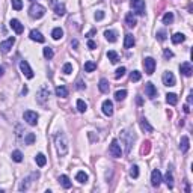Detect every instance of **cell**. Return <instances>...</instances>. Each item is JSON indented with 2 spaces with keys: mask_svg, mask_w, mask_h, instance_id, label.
<instances>
[{
  "mask_svg": "<svg viewBox=\"0 0 193 193\" xmlns=\"http://www.w3.org/2000/svg\"><path fill=\"white\" fill-rule=\"evenodd\" d=\"M180 71H181V74L185 77H192L193 74V67L190 62H184V63H181L180 65Z\"/></svg>",
  "mask_w": 193,
  "mask_h": 193,
  "instance_id": "obj_14",
  "label": "cell"
},
{
  "mask_svg": "<svg viewBox=\"0 0 193 193\" xmlns=\"http://www.w3.org/2000/svg\"><path fill=\"white\" fill-rule=\"evenodd\" d=\"M161 80H163V84H165V86H175V82H176L175 76H174L170 71H165Z\"/></svg>",
  "mask_w": 193,
  "mask_h": 193,
  "instance_id": "obj_10",
  "label": "cell"
},
{
  "mask_svg": "<svg viewBox=\"0 0 193 193\" xmlns=\"http://www.w3.org/2000/svg\"><path fill=\"white\" fill-rule=\"evenodd\" d=\"M15 44V38L14 36H11V38H8L6 41L0 42V51L2 53H8L11 48H12V45Z\"/></svg>",
  "mask_w": 193,
  "mask_h": 193,
  "instance_id": "obj_11",
  "label": "cell"
},
{
  "mask_svg": "<svg viewBox=\"0 0 193 193\" xmlns=\"http://www.w3.org/2000/svg\"><path fill=\"white\" fill-rule=\"evenodd\" d=\"M109 152L112 154V157H121L122 155V148H121V145L118 143L116 139H113L112 143H110V148H109Z\"/></svg>",
  "mask_w": 193,
  "mask_h": 193,
  "instance_id": "obj_5",
  "label": "cell"
},
{
  "mask_svg": "<svg viewBox=\"0 0 193 193\" xmlns=\"http://www.w3.org/2000/svg\"><path fill=\"white\" fill-rule=\"evenodd\" d=\"M71 47H73L74 50H77V47H79V41H77V39H74V41H71Z\"/></svg>",
  "mask_w": 193,
  "mask_h": 193,
  "instance_id": "obj_52",
  "label": "cell"
},
{
  "mask_svg": "<svg viewBox=\"0 0 193 193\" xmlns=\"http://www.w3.org/2000/svg\"><path fill=\"white\" fill-rule=\"evenodd\" d=\"M30 2H35V0H30Z\"/></svg>",
  "mask_w": 193,
  "mask_h": 193,
  "instance_id": "obj_58",
  "label": "cell"
},
{
  "mask_svg": "<svg viewBox=\"0 0 193 193\" xmlns=\"http://www.w3.org/2000/svg\"><path fill=\"white\" fill-rule=\"evenodd\" d=\"M187 103H189V104H190V103H192V94H190V95H189V98H187Z\"/></svg>",
  "mask_w": 193,
  "mask_h": 193,
  "instance_id": "obj_56",
  "label": "cell"
},
{
  "mask_svg": "<svg viewBox=\"0 0 193 193\" xmlns=\"http://www.w3.org/2000/svg\"><path fill=\"white\" fill-rule=\"evenodd\" d=\"M161 181H163V178H161V174H160L159 169H154L151 174V184L154 187H159L161 184Z\"/></svg>",
  "mask_w": 193,
  "mask_h": 193,
  "instance_id": "obj_16",
  "label": "cell"
},
{
  "mask_svg": "<svg viewBox=\"0 0 193 193\" xmlns=\"http://www.w3.org/2000/svg\"><path fill=\"white\" fill-rule=\"evenodd\" d=\"M23 118H24V121L29 125H36L38 124V113L33 112V110H26Z\"/></svg>",
  "mask_w": 193,
  "mask_h": 193,
  "instance_id": "obj_4",
  "label": "cell"
},
{
  "mask_svg": "<svg viewBox=\"0 0 193 193\" xmlns=\"http://www.w3.org/2000/svg\"><path fill=\"white\" fill-rule=\"evenodd\" d=\"M133 45H135V36L131 33H127L125 39H124V47H125V48H131Z\"/></svg>",
  "mask_w": 193,
  "mask_h": 193,
  "instance_id": "obj_23",
  "label": "cell"
},
{
  "mask_svg": "<svg viewBox=\"0 0 193 193\" xmlns=\"http://www.w3.org/2000/svg\"><path fill=\"white\" fill-rule=\"evenodd\" d=\"M127 97V91L125 89H122V91H118L116 94H115V100L116 101H122L124 98Z\"/></svg>",
  "mask_w": 193,
  "mask_h": 193,
  "instance_id": "obj_39",
  "label": "cell"
},
{
  "mask_svg": "<svg viewBox=\"0 0 193 193\" xmlns=\"http://www.w3.org/2000/svg\"><path fill=\"white\" fill-rule=\"evenodd\" d=\"M76 180L80 183V184H84V183H88V180H89V176H88V174L84 172V170H80V172H77L76 175Z\"/></svg>",
  "mask_w": 193,
  "mask_h": 193,
  "instance_id": "obj_24",
  "label": "cell"
},
{
  "mask_svg": "<svg viewBox=\"0 0 193 193\" xmlns=\"http://www.w3.org/2000/svg\"><path fill=\"white\" fill-rule=\"evenodd\" d=\"M163 56H165L166 59H170V58H174V53L169 50V48H166V50L163 51Z\"/></svg>",
  "mask_w": 193,
  "mask_h": 193,
  "instance_id": "obj_49",
  "label": "cell"
},
{
  "mask_svg": "<svg viewBox=\"0 0 193 193\" xmlns=\"http://www.w3.org/2000/svg\"><path fill=\"white\" fill-rule=\"evenodd\" d=\"M30 39L32 41H36V42H44L45 41V38L42 36L41 32H38V30H32L30 32Z\"/></svg>",
  "mask_w": 193,
  "mask_h": 193,
  "instance_id": "obj_22",
  "label": "cell"
},
{
  "mask_svg": "<svg viewBox=\"0 0 193 193\" xmlns=\"http://www.w3.org/2000/svg\"><path fill=\"white\" fill-rule=\"evenodd\" d=\"M12 160L14 161H17V163H21L23 161V154H21V151H18V150H15V151L12 152Z\"/></svg>",
  "mask_w": 193,
  "mask_h": 193,
  "instance_id": "obj_37",
  "label": "cell"
},
{
  "mask_svg": "<svg viewBox=\"0 0 193 193\" xmlns=\"http://www.w3.org/2000/svg\"><path fill=\"white\" fill-rule=\"evenodd\" d=\"M145 94H146V97L148 98H155L157 97V88L151 83V82H148V83L145 84Z\"/></svg>",
  "mask_w": 193,
  "mask_h": 193,
  "instance_id": "obj_15",
  "label": "cell"
},
{
  "mask_svg": "<svg viewBox=\"0 0 193 193\" xmlns=\"http://www.w3.org/2000/svg\"><path fill=\"white\" fill-rule=\"evenodd\" d=\"M107 58H109V60L112 62V63H116L118 60H119V56H118V53H116V51H113V50L107 51Z\"/></svg>",
  "mask_w": 193,
  "mask_h": 193,
  "instance_id": "obj_34",
  "label": "cell"
},
{
  "mask_svg": "<svg viewBox=\"0 0 193 193\" xmlns=\"http://www.w3.org/2000/svg\"><path fill=\"white\" fill-rule=\"evenodd\" d=\"M131 6L135 9L137 15H143L145 14V2L143 0H131Z\"/></svg>",
  "mask_w": 193,
  "mask_h": 193,
  "instance_id": "obj_8",
  "label": "cell"
},
{
  "mask_svg": "<svg viewBox=\"0 0 193 193\" xmlns=\"http://www.w3.org/2000/svg\"><path fill=\"white\" fill-rule=\"evenodd\" d=\"M54 145H56V150H58V154L60 157L67 155L68 152V139L67 135L63 131H58L54 135Z\"/></svg>",
  "mask_w": 193,
  "mask_h": 193,
  "instance_id": "obj_1",
  "label": "cell"
},
{
  "mask_svg": "<svg viewBox=\"0 0 193 193\" xmlns=\"http://www.w3.org/2000/svg\"><path fill=\"white\" fill-rule=\"evenodd\" d=\"M189 148H190V140H189L187 136H183V137H181V142H180V150L183 152H187Z\"/></svg>",
  "mask_w": 193,
  "mask_h": 193,
  "instance_id": "obj_20",
  "label": "cell"
},
{
  "mask_svg": "<svg viewBox=\"0 0 193 193\" xmlns=\"http://www.w3.org/2000/svg\"><path fill=\"white\" fill-rule=\"evenodd\" d=\"M77 110H79L80 113H84V112L88 110V104H86L83 100H77Z\"/></svg>",
  "mask_w": 193,
  "mask_h": 193,
  "instance_id": "obj_36",
  "label": "cell"
},
{
  "mask_svg": "<svg viewBox=\"0 0 193 193\" xmlns=\"http://www.w3.org/2000/svg\"><path fill=\"white\" fill-rule=\"evenodd\" d=\"M104 15H106V14H104V11H97V12H95V15H94V18H95L97 21H101V20L104 18Z\"/></svg>",
  "mask_w": 193,
  "mask_h": 193,
  "instance_id": "obj_46",
  "label": "cell"
},
{
  "mask_svg": "<svg viewBox=\"0 0 193 193\" xmlns=\"http://www.w3.org/2000/svg\"><path fill=\"white\" fill-rule=\"evenodd\" d=\"M157 39H159V41H165V39H166V32H165V30H159V32H157Z\"/></svg>",
  "mask_w": 193,
  "mask_h": 193,
  "instance_id": "obj_48",
  "label": "cell"
},
{
  "mask_svg": "<svg viewBox=\"0 0 193 193\" xmlns=\"http://www.w3.org/2000/svg\"><path fill=\"white\" fill-rule=\"evenodd\" d=\"M84 88H86V84H84L82 80H79V82H77V89H80V91H82V89H84Z\"/></svg>",
  "mask_w": 193,
  "mask_h": 193,
  "instance_id": "obj_51",
  "label": "cell"
},
{
  "mask_svg": "<svg viewBox=\"0 0 193 193\" xmlns=\"http://www.w3.org/2000/svg\"><path fill=\"white\" fill-rule=\"evenodd\" d=\"M59 183L62 184V187H63V189H71V185H73L71 180H69L67 175H60V176H59Z\"/></svg>",
  "mask_w": 193,
  "mask_h": 193,
  "instance_id": "obj_21",
  "label": "cell"
},
{
  "mask_svg": "<svg viewBox=\"0 0 193 193\" xmlns=\"http://www.w3.org/2000/svg\"><path fill=\"white\" fill-rule=\"evenodd\" d=\"M51 36H53V39L59 41V39H62V36H63V30H62L60 27H54L53 32H51Z\"/></svg>",
  "mask_w": 193,
  "mask_h": 193,
  "instance_id": "obj_28",
  "label": "cell"
},
{
  "mask_svg": "<svg viewBox=\"0 0 193 193\" xmlns=\"http://www.w3.org/2000/svg\"><path fill=\"white\" fill-rule=\"evenodd\" d=\"M21 94H23V95H24V94H27V88H26V86H24V88H23V91H21Z\"/></svg>",
  "mask_w": 193,
  "mask_h": 193,
  "instance_id": "obj_57",
  "label": "cell"
},
{
  "mask_svg": "<svg viewBox=\"0 0 193 193\" xmlns=\"http://www.w3.org/2000/svg\"><path fill=\"white\" fill-rule=\"evenodd\" d=\"M42 53H44V58H45V59H51V58H53V54H54L51 47H45Z\"/></svg>",
  "mask_w": 193,
  "mask_h": 193,
  "instance_id": "obj_41",
  "label": "cell"
},
{
  "mask_svg": "<svg viewBox=\"0 0 193 193\" xmlns=\"http://www.w3.org/2000/svg\"><path fill=\"white\" fill-rule=\"evenodd\" d=\"M98 88H100V91L103 94H107V92H109V89H110L109 82H107L106 79H101V80H100V84H98Z\"/></svg>",
  "mask_w": 193,
  "mask_h": 193,
  "instance_id": "obj_27",
  "label": "cell"
},
{
  "mask_svg": "<svg viewBox=\"0 0 193 193\" xmlns=\"http://www.w3.org/2000/svg\"><path fill=\"white\" fill-rule=\"evenodd\" d=\"M125 67H121V68H118L116 69V73H115V79H121V77L125 74Z\"/></svg>",
  "mask_w": 193,
  "mask_h": 193,
  "instance_id": "obj_45",
  "label": "cell"
},
{
  "mask_svg": "<svg viewBox=\"0 0 193 193\" xmlns=\"http://www.w3.org/2000/svg\"><path fill=\"white\" fill-rule=\"evenodd\" d=\"M130 176H131V178H137V176H139V166H137V165H133V166L130 168Z\"/></svg>",
  "mask_w": 193,
  "mask_h": 193,
  "instance_id": "obj_40",
  "label": "cell"
},
{
  "mask_svg": "<svg viewBox=\"0 0 193 193\" xmlns=\"http://www.w3.org/2000/svg\"><path fill=\"white\" fill-rule=\"evenodd\" d=\"M35 140H36V136H35V133H27L24 137V143L26 145H33Z\"/></svg>",
  "mask_w": 193,
  "mask_h": 193,
  "instance_id": "obj_33",
  "label": "cell"
},
{
  "mask_svg": "<svg viewBox=\"0 0 193 193\" xmlns=\"http://www.w3.org/2000/svg\"><path fill=\"white\" fill-rule=\"evenodd\" d=\"M145 145H146V146H143V150H142L143 154H145V152H148V150H150V145H151V143H150V142H145Z\"/></svg>",
  "mask_w": 193,
  "mask_h": 193,
  "instance_id": "obj_53",
  "label": "cell"
},
{
  "mask_svg": "<svg viewBox=\"0 0 193 193\" xmlns=\"http://www.w3.org/2000/svg\"><path fill=\"white\" fill-rule=\"evenodd\" d=\"M44 14H45V8H44L42 5H39V3H33V5L30 6V9H29V15L32 18H35V20L42 18Z\"/></svg>",
  "mask_w": 193,
  "mask_h": 193,
  "instance_id": "obj_2",
  "label": "cell"
},
{
  "mask_svg": "<svg viewBox=\"0 0 193 193\" xmlns=\"http://www.w3.org/2000/svg\"><path fill=\"white\" fill-rule=\"evenodd\" d=\"M20 69H21V73H23L27 79H33V71H32V68H30L27 60H21V62H20Z\"/></svg>",
  "mask_w": 193,
  "mask_h": 193,
  "instance_id": "obj_7",
  "label": "cell"
},
{
  "mask_svg": "<svg viewBox=\"0 0 193 193\" xmlns=\"http://www.w3.org/2000/svg\"><path fill=\"white\" fill-rule=\"evenodd\" d=\"M170 39H172V42H174V44H181V42H184L185 36L183 33H175L172 38H170Z\"/></svg>",
  "mask_w": 193,
  "mask_h": 193,
  "instance_id": "obj_35",
  "label": "cell"
},
{
  "mask_svg": "<svg viewBox=\"0 0 193 193\" xmlns=\"http://www.w3.org/2000/svg\"><path fill=\"white\" fill-rule=\"evenodd\" d=\"M95 69H97V63H95V62L88 60V62L84 63V71H86V73H92V71H95Z\"/></svg>",
  "mask_w": 193,
  "mask_h": 193,
  "instance_id": "obj_32",
  "label": "cell"
},
{
  "mask_svg": "<svg viewBox=\"0 0 193 193\" xmlns=\"http://www.w3.org/2000/svg\"><path fill=\"white\" fill-rule=\"evenodd\" d=\"M136 136L130 131V130H125L124 133H122V140H124V143H125V152L128 154L130 152V148H131V145H133V142H135Z\"/></svg>",
  "mask_w": 193,
  "mask_h": 193,
  "instance_id": "obj_3",
  "label": "cell"
},
{
  "mask_svg": "<svg viewBox=\"0 0 193 193\" xmlns=\"http://www.w3.org/2000/svg\"><path fill=\"white\" fill-rule=\"evenodd\" d=\"M165 183H166V185H168L169 189H172L174 187V175H172V172L170 170H168L166 172V175H165V180H163Z\"/></svg>",
  "mask_w": 193,
  "mask_h": 193,
  "instance_id": "obj_25",
  "label": "cell"
},
{
  "mask_svg": "<svg viewBox=\"0 0 193 193\" xmlns=\"http://www.w3.org/2000/svg\"><path fill=\"white\" fill-rule=\"evenodd\" d=\"M101 109H103V113H104L106 116H112V115H113V103L110 100H104Z\"/></svg>",
  "mask_w": 193,
  "mask_h": 193,
  "instance_id": "obj_13",
  "label": "cell"
},
{
  "mask_svg": "<svg viewBox=\"0 0 193 193\" xmlns=\"http://www.w3.org/2000/svg\"><path fill=\"white\" fill-rule=\"evenodd\" d=\"M174 21V14L172 12H166L165 15H163V23L165 24H170Z\"/></svg>",
  "mask_w": 193,
  "mask_h": 193,
  "instance_id": "obj_38",
  "label": "cell"
},
{
  "mask_svg": "<svg viewBox=\"0 0 193 193\" xmlns=\"http://www.w3.org/2000/svg\"><path fill=\"white\" fill-rule=\"evenodd\" d=\"M143 67H145V73L148 76H151L152 73H154V69H155V60L152 58H146L143 60Z\"/></svg>",
  "mask_w": 193,
  "mask_h": 193,
  "instance_id": "obj_9",
  "label": "cell"
},
{
  "mask_svg": "<svg viewBox=\"0 0 193 193\" xmlns=\"http://www.w3.org/2000/svg\"><path fill=\"white\" fill-rule=\"evenodd\" d=\"M184 112H185V113H189V112H190V109H189V106H187V104L184 106Z\"/></svg>",
  "mask_w": 193,
  "mask_h": 193,
  "instance_id": "obj_54",
  "label": "cell"
},
{
  "mask_svg": "<svg viewBox=\"0 0 193 193\" xmlns=\"http://www.w3.org/2000/svg\"><path fill=\"white\" fill-rule=\"evenodd\" d=\"M125 24L128 26V27H135V26L137 24V20H136L133 12H128L125 15Z\"/></svg>",
  "mask_w": 193,
  "mask_h": 193,
  "instance_id": "obj_18",
  "label": "cell"
},
{
  "mask_svg": "<svg viewBox=\"0 0 193 193\" xmlns=\"http://www.w3.org/2000/svg\"><path fill=\"white\" fill-rule=\"evenodd\" d=\"M166 103L170 104V106H175L176 103H178V97H176V94H168V95H166Z\"/></svg>",
  "mask_w": 193,
  "mask_h": 193,
  "instance_id": "obj_31",
  "label": "cell"
},
{
  "mask_svg": "<svg viewBox=\"0 0 193 193\" xmlns=\"http://www.w3.org/2000/svg\"><path fill=\"white\" fill-rule=\"evenodd\" d=\"M11 3H12V8L15 9V11H20V9L23 8V2L21 0H11Z\"/></svg>",
  "mask_w": 193,
  "mask_h": 193,
  "instance_id": "obj_44",
  "label": "cell"
},
{
  "mask_svg": "<svg viewBox=\"0 0 193 193\" xmlns=\"http://www.w3.org/2000/svg\"><path fill=\"white\" fill-rule=\"evenodd\" d=\"M3 71H5V68H3V67H2V65H0V77L3 76Z\"/></svg>",
  "mask_w": 193,
  "mask_h": 193,
  "instance_id": "obj_55",
  "label": "cell"
},
{
  "mask_svg": "<svg viewBox=\"0 0 193 193\" xmlns=\"http://www.w3.org/2000/svg\"><path fill=\"white\" fill-rule=\"evenodd\" d=\"M35 161H36V165L42 168V166H45L47 165V159H45V155L44 154H38L36 157H35Z\"/></svg>",
  "mask_w": 193,
  "mask_h": 193,
  "instance_id": "obj_30",
  "label": "cell"
},
{
  "mask_svg": "<svg viewBox=\"0 0 193 193\" xmlns=\"http://www.w3.org/2000/svg\"><path fill=\"white\" fill-rule=\"evenodd\" d=\"M140 128H142L145 133H152V130H154V128H152V125L148 122V119H146V118H142V119H140Z\"/></svg>",
  "mask_w": 193,
  "mask_h": 193,
  "instance_id": "obj_19",
  "label": "cell"
},
{
  "mask_svg": "<svg viewBox=\"0 0 193 193\" xmlns=\"http://www.w3.org/2000/svg\"><path fill=\"white\" fill-rule=\"evenodd\" d=\"M48 95H50V91H48L45 86H42L41 89H39V92L36 94V101H38V104L44 106L45 101H47V98H48Z\"/></svg>",
  "mask_w": 193,
  "mask_h": 193,
  "instance_id": "obj_6",
  "label": "cell"
},
{
  "mask_svg": "<svg viewBox=\"0 0 193 193\" xmlns=\"http://www.w3.org/2000/svg\"><path fill=\"white\" fill-rule=\"evenodd\" d=\"M29 181H30V178H26L24 181L20 184V190L23 192V190H27V187H29Z\"/></svg>",
  "mask_w": 193,
  "mask_h": 193,
  "instance_id": "obj_47",
  "label": "cell"
},
{
  "mask_svg": "<svg viewBox=\"0 0 193 193\" xmlns=\"http://www.w3.org/2000/svg\"><path fill=\"white\" fill-rule=\"evenodd\" d=\"M50 3L53 5V8H54V12H56V15H65V12H67V9H65V5L63 3H58L56 0H50Z\"/></svg>",
  "mask_w": 193,
  "mask_h": 193,
  "instance_id": "obj_17",
  "label": "cell"
},
{
  "mask_svg": "<svg viewBox=\"0 0 193 193\" xmlns=\"http://www.w3.org/2000/svg\"><path fill=\"white\" fill-rule=\"evenodd\" d=\"M9 26H11V29H14V32H15L17 35H21L23 32H24V26L21 24L17 18H12V20L9 21Z\"/></svg>",
  "mask_w": 193,
  "mask_h": 193,
  "instance_id": "obj_12",
  "label": "cell"
},
{
  "mask_svg": "<svg viewBox=\"0 0 193 193\" xmlns=\"http://www.w3.org/2000/svg\"><path fill=\"white\" fill-rule=\"evenodd\" d=\"M62 73H63V74H71V73H73V65H71V63H69V62H67V63H65V65H63V68H62Z\"/></svg>",
  "mask_w": 193,
  "mask_h": 193,
  "instance_id": "obj_42",
  "label": "cell"
},
{
  "mask_svg": "<svg viewBox=\"0 0 193 193\" xmlns=\"http://www.w3.org/2000/svg\"><path fill=\"white\" fill-rule=\"evenodd\" d=\"M56 95L60 97V98H67L68 97V89L65 86H58L56 88Z\"/></svg>",
  "mask_w": 193,
  "mask_h": 193,
  "instance_id": "obj_29",
  "label": "cell"
},
{
  "mask_svg": "<svg viewBox=\"0 0 193 193\" xmlns=\"http://www.w3.org/2000/svg\"><path fill=\"white\" fill-rule=\"evenodd\" d=\"M104 36H106V39L109 42H116V39H118L115 30H106V32H104Z\"/></svg>",
  "mask_w": 193,
  "mask_h": 193,
  "instance_id": "obj_26",
  "label": "cell"
},
{
  "mask_svg": "<svg viewBox=\"0 0 193 193\" xmlns=\"http://www.w3.org/2000/svg\"><path fill=\"white\" fill-rule=\"evenodd\" d=\"M88 47H89V50H94V48L97 47V44H95L92 39H89V41H88Z\"/></svg>",
  "mask_w": 193,
  "mask_h": 193,
  "instance_id": "obj_50",
  "label": "cell"
},
{
  "mask_svg": "<svg viewBox=\"0 0 193 193\" xmlns=\"http://www.w3.org/2000/svg\"><path fill=\"white\" fill-rule=\"evenodd\" d=\"M140 77H142V74H140L139 71H133V73L130 74V80H131V82H139Z\"/></svg>",
  "mask_w": 193,
  "mask_h": 193,
  "instance_id": "obj_43",
  "label": "cell"
}]
</instances>
